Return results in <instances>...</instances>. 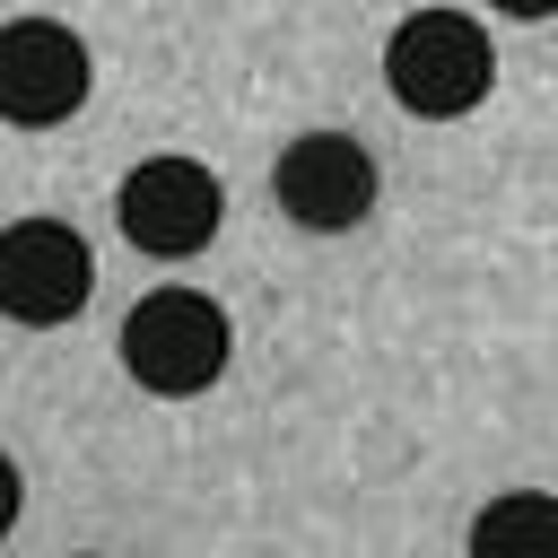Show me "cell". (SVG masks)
<instances>
[{"instance_id":"1","label":"cell","mask_w":558,"mask_h":558,"mask_svg":"<svg viewBox=\"0 0 558 558\" xmlns=\"http://www.w3.org/2000/svg\"><path fill=\"white\" fill-rule=\"evenodd\" d=\"M235 357V323L218 296L201 288H148L131 314H122V375L157 401H192L227 375Z\"/></svg>"},{"instance_id":"2","label":"cell","mask_w":558,"mask_h":558,"mask_svg":"<svg viewBox=\"0 0 558 558\" xmlns=\"http://www.w3.org/2000/svg\"><path fill=\"white\" fill-rule=\"evenodd\" d=\"M497 78V52H488V26L462 17V9H410L392 35H384V87L401 113L418 122H453L488 96Z\"/></svg>"},{"instance_id":"3","label":"cell","mask_w":558,"mask_h":558,"mask_svg":"<svg viewBox=\"0 0 558 558\" xmlns=\"http://www.w3.org/2000/svg\"><path fill=\"white\" fill-rule=\"evenodd\" d=\"M113 218H122V235H131L140 253L192 262V253L218 235L227 192H218V174H209L201 157H140V166L122 174V192H113Z\"/></svg>"},{"instance_id":"4","label":"cell","mask_w":558,"mask_h":558,"mask_svg":"<svg viewBox=\"0 0 558 558\" xmlns=\"http://www.w3.org/2000/svg\"><path fill=\"white\" fill-rule=\"evenodd\" d=\"M96 288V253L78 227L61 218H9L0 227V314L26 323V331H52L87 305Z\"/></svg>"},{"instance_id":"5","label":"cell","mask_w":558,"mask_h":558,"mask_svg":"<svg viewBox=\"0 0 558 558\" xmlns=\"http://www.w3.org/2000/svg\"><path fill=\"white\" fill-rule=\"evenodd\" d=\"M87 105V44L61 17H9L0 26V122L52 131Z\"/></svg>"},{"instance_id":"6","label":"cell","mask_w":558,"mask_h":558,"mask_svg":"<svg viewBox=\"0 0 558 558\" xmlns=\"http://www.w3.org/2000/svg\"><path fill=\"white\" fill-rule=\"evenodd\" d=\"M270 192L305 235H349L375 209V157L349 131H296L270 166Z\"/></svg>"},{"instance_id":"7","label":"cell","mask_w":558,"mask_h":558,"mask_svg":"<svg viewBox=\"0 0 558 558\" xmlns=\"http://www.w3.org/2000/svg\"><path fill=\"white\" fill-rule=\"evenodd\" d=\"M471 558H558V497L506 488L471 514Z\"/></svg>"},{"instance_id":"8","label":"cell","mask_w":558,"mask_h":558,"mask_svg":"<svg viewBox=\"0 0 558 558\" xmlns=\"http://www.w3.org/2000/svg\"><path fill=\"white\" fill-rule=\"evenodd\" d=\"M17 506H26V480H17V462H9V453H0V532H9V523H17Z\"/></svg>"}]
</instances>
